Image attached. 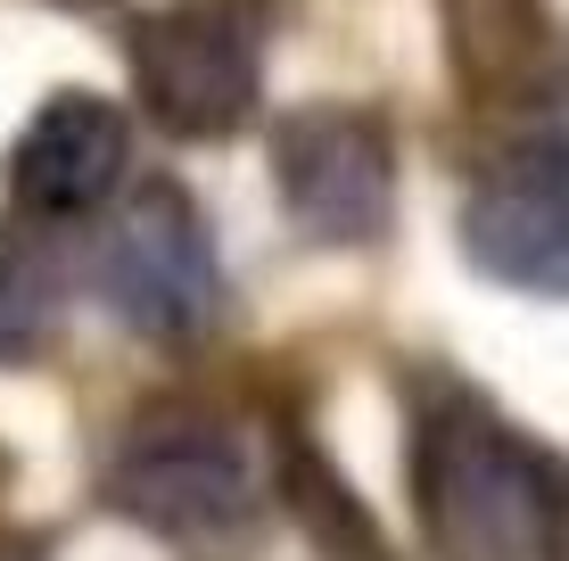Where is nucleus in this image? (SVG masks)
Listing matches in <instances>:
<instances>
[{"mask_svg": "<svg viewBox=\"0 0 569 561\" xmlns=\"http://www.w3.org/2000/svg\"><path fill=\"white\" fill-rule=\"evenodd\" d=\"M413 504L446 561H561V471L479 389L413 404Z\"/></svg>", "mask_w": 569, "mask_h": 561, "instance_id": "1", "label": "nucleus"}, {"mask_svg": "<svg viewBox=\"0 0 569 561\" xmlns=\"http://www.w3.org/2000/svg\"><path fill=\"white\" fill-rule=\"evenodd\" d=\"M132 91L173 141H240L264 100V50L240 9L214 0H173V9H141L124 26Z\"/></svg>", "mask_w": 569, "mask_h": 561, "instance_id": "2", "label": "nucleus"}, {"mask_svg": "<svg viewBox=\"0 0 569 561\" xmlns=\"http://www.w3.org/2000/svg\"><path fill=\"white\" fill-rule=\"evenodd\" d=\"M100 298L124 331L157 347H199L223 305V273H214V231L182 182H141L116 207L100 240Z\"/></svg>", "mask_w": 569, "mask_h": 561, "instance_id": "3", "label": "nucleus"}, {"mask_svg": "<svg viewBox=\"0 0 569 561\" xmlns=\"http://www.w3.org/2000/svg\"><path fill=\"white\" fill-rule=\"evenodd\" d=\"M108 504L173 545H214L257 520V447L207 413H157L116 447Z\"/></svg>", "mask_w": 569, "mask_h": 561, "instance_id": "4", "label": "nucleus"}, {"mask_svg": "<svg viewBox=\"0 0 569 561\" xmlns=\"http://www.w3.org/2000/svg\"><path fill=\"white\" fill-rule=\"evenodd\" d=\"M272 190L313 248H371L397 223V141L371 108H298L272 124Z\"/></svg>", "mask_w": 569, "mask_h": 561, "instance_id": "5", "label": "nucleus"}, {"mask_svg": "<svg viewBox=\"0 0 569 561\" xmlns=\"http://www.w3.org/2000/svg\"><path fill=\"white\" fill-rule=\"evenodd\" d=\"M462 248L487 281L553 298L569 281V149L561 124L503 141L462 199Z\"/></svg>", "mask_w": 569, "mask_h": 561, "instance_id": "6", "label": "nucleus"}, {"mask_svg": "<svg viewBox=\"0 0 569 561\" xmlns=\"http://www.w3.org/2000/svg\"><path fill=\"white\" fill-rule=\"evenodd\" d=\"M132 166V116L100 91H58L9 149V199L33 223H74L116 199Z\"/></svg>", "mask_w": 569, "mask_h": 561, "instance_id": "7", "label": "nucleus"}, {"mask_svg": "<svg viewBox=\"0 0 569 561\" xmlns=\"http://www.w3.org/2000/svg\"><path fill=\"white\" fill-rule=\"evenodd\" d=\"M50 331V273L17 248H0V363L33 355Z\"/></svg>", "mask_w": 569, "mask_h": 561, "instance_id": "8", "label": "nucleus"}, {"mask_svg": "<svg viewBox=\"0 0 569 561\" xmlns=\"http://www.w3.org/2000/svg\"><path fill=\"white\" fill-rule=\"evenodd\" d=\"M0 561H42V553H33V545H0Z\"/></svg>", "mask_w": 569, "mask_h": 561, "instance_id": "9", "label": "nucleus"}]
</instances>
